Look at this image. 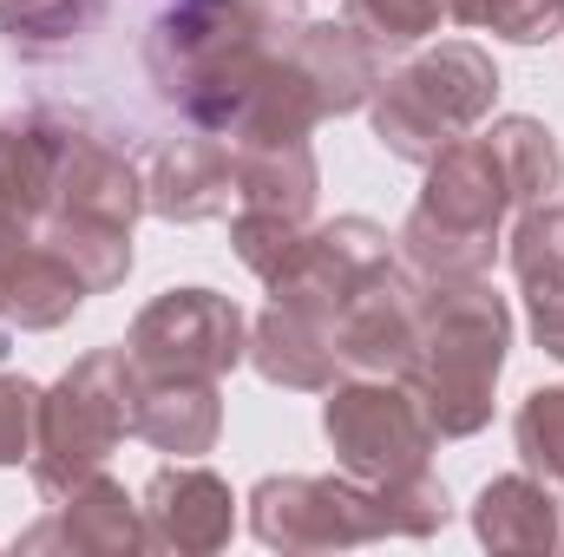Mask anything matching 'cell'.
I'll use <instances>...</instances> for the list:
<instances>
[{
    "mask_svg": "<svg viewBox=\"0 0 564 557\" xmlns=\"http://www.w3.org/2000/svg\"><path fill=\"white\" fill-rule=\"evenodd\" d=\"M473 59H479L473 46H453V53L414 66L408 79H394V92L381 99V139L394 144V151H408V157H433L453 125L479 119V106L492 99V66L473 73L466 86H453Z\"/></svg>",
    "mask_w": 564,
    "mask_h": 557,
    "instance_id": "cell-1",
    "label": "cell"
},
{
    "mask_svg": "<svg viewBox=\"0 0 564 557\" xmlns=\"http://www.w3.org/2000/svg\"><path fill=\"white\" fill-rule=\"evenodd\" d=\"M26 387L0 381V459H20V426H26Z\"/></svg>",
    "mask_w": 564,
    "mask_h": 557,
    "instance_id": "cell-5",
    "label": "cell"
},
{
    "mask_svg": "<svg viewBox=\"0 0 564 557\" xmlns=\"http://www.w3.org/2000/svg\"><path fill=\"white\" fill-rule=\"evenodd\" d=\"M459 13L466 20H486V26H506L512 40H545L558 26L564 0H466Z\"/></svg>",
    "mask_w": 564,
    "mask_h": 557,
    "instance_id": "cell-4",
    "label": "cell"
},
{
    "mask_svg": "<svg viewBox=\"0 0 564 557\" xmlns=\"http://www.w3.org/2000/svg\"><path fill=\"white\" fill-rule=\"evenodd\" d=\"M73 302H79V276H66L53 256H20V263H7V270H0V308H7V315H20L26 328L59 321Z\"/></svg>",
    "mask_w": 564,
    "mask_h": 557,
    "instance_id": "cell-3",
    "label": "cell"
},
{
    "mask_svg": "<svg viewBox=\"0 0 564 557\" xmlns=\"http://www.w3.org/2000/svg\"><path fill=\"white\" fill-rule=\"evenodd\" d=\"M519 276L532 282L539 341L564 354V210H545L519 230Z\"/></svg>",
    "mask_w": 564,
    "mask_h": 557,
    "instance_id": "cell-2",
    "label": "cell"
}]
</instances>
